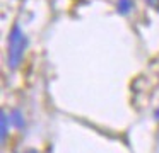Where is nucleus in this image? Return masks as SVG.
I'll return each instance as SVG.
<instances>
[{
	"label": "nucleus",
	"instance_id": "obj_1",
	"mask_svg": "<svg viewBox=\"0 0 159 153\" xmlns=\"http://www.w3.org/2000/svg\"><path fill=\"white\" fill-rule=\"evenodd\" d=\"M28 48V37L21 31L19 26H14L9 34V53H7V63L11 70H16L22 63L24 51Z\"/></svg>",
	"mask_w": 159,
	"mask_h": 153
},
{
	"label": "nucleus",
	"instance_id": "obj_5",
	"mask_svg": "<svg viewBox=\"0 0 159 153\" xmlns=\"http://www.w3.org/2000/svg\"><path fill=\"white\" fill-rule=\"evenodd\" d=\"M145 2H147L149 5H156V3H157V0H145Z\"/></svg>",
	"mask_w": 159,
	"mask_h": 153
},
{
	"label": "nucleus",
	"instance_id": "obj_2",
	"mask_svg": "<svg viewBox=\"0 0 159 153\" xmlns=\"http://www.w3.org/2000/svg\"><path fill=\"white\" fill-rule=\"evenodd\" d=\"M132 0H118V12L120 14H128L132 10Z\"/></svg>",
	"mask_w": 159,
	"mask_h": 153
},
{
	"label": "nucleus",
	"instance_id": "obj_4",
	"mask_svg": "<svg viewBox=\"0 0 159 153\" xmlns=\"http://www.w3.org/2000/svg\"><path fill=\"white\" fill-rule=\"evenodd\" d=\"M7 133H9V117L5 112H2V141H5Z\"/></svg>",
	"mask_w": 159,
	"mask_h": 153
},
{
	"label": "nucleus",
	"instance_id": "obj_3",
	"mask_svg": "<svg viewBox=\"0 0 159 153\" xmlns=\"http://www.w3.org/2000/svg\"><path fill=\"white\" fill-rule=\"evenodd\" d=\"M11 119H12V124H16L17 128H22L24 126V117H22V114L19 111H12V114H11Z\"/></svg>",
	"mask_w": 159,
	"mask_h": 153
}]
</instances>
